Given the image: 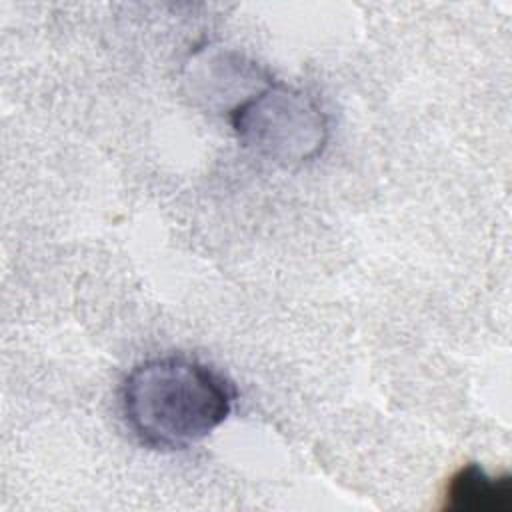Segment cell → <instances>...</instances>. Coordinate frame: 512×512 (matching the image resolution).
Masks as SVG:
<instances>
[{
	"label": "cell",
	"instance_id": "7a4b0ae2",
	"mask_svg": "<svg viewBox=\"0 0 512 512\" xmlns=\"http://www.w3.org/2000/svg\"><path fill=\"white\" fill-rule=\"evenodd\" d=\"M230 124L244 148L286 168L314 160L328 140V118L320 104L272 80L230 110Z\"/></svg>",
	"mask_w": 512,
	"mask_h": 512
},
{
	"label": "cell",
	"instance_id": "3957f363",
	"mask_svg": "<svg viewBox=\"0 0 512 512\" xmlns=\"http://www.w3.org/2000/svg\"><path fill=\"white\" fill-rule=\"evenodd\" d=\"M442 508L450 512H510L512 478L510 474L490 476L480 464L468 462L448 478Z\"/></svg>",
	"mask_w": 512,
	"mask_h": 512
},
{
	"label": "cell",
	"instance_id": "6da1fadb",
	"mask_svg": "<svg viewBox=\"0 0 512 512\" xmlns=\"http://www.w3.org/2000/svg\"><path fill=\"white\" fill-rule=\"evenodd\" d=\"M234 382L218 368L182 354L136 364L120 388V408L134 438L152 450H184L232 414Z\"/></svg>",
	"mask_w": 512,
	"mask_h": 512
}]
</instances>
